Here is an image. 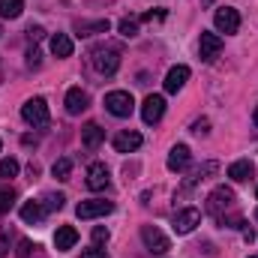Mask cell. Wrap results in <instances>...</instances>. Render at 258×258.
Returning <instances> with one entry per match:
<instances>
[{"label": "cell", "mask_w": 258, "mask_h": 258, "mask_svg": "<svg viewBox=\"0 0 258 258\" xmlns=\"http://www.w3.org/2000/svg\"><path fill=\"white\" fill-rule=\"evenodd\" d=\"M90 63H93V69L99 75H114L117 66H120V51L111 48V45H96L90 51Z\"/></svg>", "instance_id": "6da1fadb"}, {"label": "cell", "mask_w": 258, "mask_h": 258, "mask_svg": "<svg viewBox=\"0 0 258 258\" xmlns=\"http://www.w3.org/2000/svg\"><path fill=\"white\" fill-rule=\"evenodd\" d=\"M228 210H234V189H228V186H216L213 192L207 195V213L216 216V219H222Z\"/></svg>", "instance_id": "7a4b0ae2"}, {"label": "cell", "mask_w": 258, "mask_h": 258, "mask_svg": "<svg viewBox=\"0 0 258 258\" xmlns=\"http://www.w3.org/2000/svg\"><path fill=\"white\" fill-rule=\"evenodd\" d=\"M21 117H24V123H30V126H48V105H45V99H42V96L27 99V102L21 105Z\"/></svg>", "instance_id": "3957f363"}, {"label": "cell", "mask_w": 258, "mask_h": 258, "mask_svg": "<svg viewBox=\"0 0 258 258\" xmlns=\"http://www.w3.org/2000/svg\"><path fill=\"white\" fill-rule=\"evenodd\" d=\"M105 108L114 117H129L135 111V99H132V93H126V90H111V93H105Z\"/></svg>", "instance_id": "277c9868"}, {"label": "cell", "mask_w": 258, "mask_h": 258, "mask_svg": "<svg viewBox=\"0 0 258 258\" xmlns=\"http://www.w3.org/2000/svg\"><path fill=\"white\" fill-rule=\"evenodd\" d=\"M213 24H216V30H219V33L231 36V33H237V30H240V12H237V9H231V6H219V9H216V15H213Z\"/></svg>", "instance_id": "5b68a950"}, {"label": "cell", "mask_w": 258, "mask_h": 258, "mask_svg": "<svg viewBox=\"0 0 258 258\" xmlns=\"http://www.w3.org/2000/svg\"><path fill=\"white\" fill-rule=\"evenodd\" d=\"M141 240H144L147 252H153V255H165V252L171 249L168 237H165V234H162L156 225H144V228H141Z\"/></svg>", "instance_id": "8992f818"}, {"label": "cell", "mask_w": 258, "mask_h": 258, "mask_svg": "<svg viewBox=\"0 0 258 258\" xmlns=\"http://www.w3.org/2000/svg\"><path fill=\"white\" fill-rule=\"evenodd\" d=\"M111 210H114V204L105 201V198H90V201H81V204L75 207L78 219H96V216H105V213H111Z\"/></svg>", "instance_id": "52a82bcc"}, {"label": "cell", "mask_w": 258, "mask_h": 258, "mask_svg": "<svg viewBox=\"0 0 258 258\" xmlns=\"http://www.w3.org/2000/svg\"><path fill=\"white\" fill-rule=\"evenodd\" d=\"M198 222H201V210H198V207H183V210H177V213H174L171 228H174L177 234H189Z\"/></svg>", "instance_id": "ba28073f"}, {"label": "cell", "mask_w": 258, "mask_h": 258, "mask_svg": "<svg viewBox=\"0 0 258 258\" xmlns=\"http://www.w3.org/2000/svg\"><path fill=\"white\" fill-rule=\"evenodd\" d=\"M162 114H165V96L150 93V96L141 102V117H144V123H159Z\"/></svg>", "instance_id": "9c48e42d"}, {"label": "cell", "mask_w": 258, "mask_h": 258, "mask_svg": "<svg viewBox=\"0 0 258 258\" xmlns=\"http://www.w3.org/2000/svg\"><path fill=\"white\" fill-rule=\"evenodd\" d=\"M219 51H222V36H219V33H201V39H198V54H201V60L210 63L213 57H219Z\"/></svg>", "instance_id": "30bf717a"}, {"label": "cell", "mask_w": 258, "mask_h": 258, "mask_svg": "<svg viewBox=\"0 0 258 258\" xmlns=\"http://www.w3.org/2000/svg\"><path fill=\"white\" fill-rule=\"evenodd\" d=\"M108 183H111V177H108L105 162H93V165L87 168V189L102 192V189H108Z\"/></svg>", "instance_id": "8fae6325"}, {"label": "cell", "mask_w": 258, "mask_h": 258, "mask_svg": "<svg viewBox=\"0 0 258 258\" xmlns=\"http://www.w3.org/2000/svg\"><path fill=\"white\" fill-rule=\"evenodd\" d=\"M138 147H141V132L126 129V132H117L114 135V150L117 153H135Z\"/></svg>", "instance_id": "7c38bea8"}, {"label": "cell", "mask_w": 258, "mask_h": 258, "mask_svg": "<svg viewBox=\"0 0 258 258\" xmlns=\"http://www.w3.org/2000/svg\"><path fill=\"white\" fill-rule=\"evenodd\" d=\"M189 81V66H171L168 75H165V93H177L183 84Z\"/></svg>", "instance_id": "4fadbf2b"}, {"label": "cell", "mask_w": 258, "mask_h": 258, "mask_svg": "<svg viewBox=\"0 0 258 258\" xmlns=\"http://www.w3.org/2000/svg\"><path fill=\"white\" fill-rule=\"evenodd\" d=\"M189 159H192L189 147H186V144H174L171 153H168V171H183V168H189Z\"/></svg>", "instance_id": "5bb4252c"}, {"label": "cell", "mask_w": 258, "mask_h": 258, "mask_svg": "<svg viewBox=\"0 0 258 258\" xmlns=\"http://www.w3.org/2000/svg\"><path fill=\"white\" fill-rule=\"evenodd\" d=\"M81 141H84L87 150H96L105 141V129L99 126V123H87V126L81 129Z\"/></svg>", "instance_id": "9a60e30c"}, {"label": "cell", "mask_w": 258, "mask_h": 258, "mask_svg": "<svg viewBox=\"0 0 258 258\" xmlns=\"http://www.w3.org/2000/svg\"><path fill=\"white\" fill-rule=\"evenodd\" d=\"M78 243V231L72 228V225H60L57 231H54V246L60 249V252H66V249H72Z\"/></svg>", "instance_id": "2e32d148"}, {"label": "cell", "mask_w": 258, "mask_h": 258, "mask_svg": "<svg viewBox=\"0 0 258 258\" xmlns=\"http://www.w3.org/2000/svg\"><path fill=\"white\" fill-rule=\"evenodd\" d=\"M87 108V93L81 90V87H72L69 93H66V111L69 114H81Z\"/></svg>", "instance_id": "e0dca14e"}, {"label": "cell", "mask_w": 258, "mask_h": 258, "mask_svg": "<svg viewBox=\"0 0 258 258\" xmlns=\"http://www.w3.org/2000/svg\"><path fill=\"white\" fill-rule=\"evenodd\" d=\"M108 18H99V21H78L75 24V30H78V36H93V33H108Z\"/></svg>", "instance_id": "ac0fdd59"}, {"label": "cell", "mask_w": 258, "mask_h": 258, "mask_svg": "<svg viewBox=\"0 0 258 258\" xmlns=\"http://www.w3.org/2000/svg\"><path fill=\"white\" fill-rule=\"evenodd\" d=\"M228 177L237 180V183L249 180V177H252V162H249V159H237V162H231V165H228Z\"/></svg>", "instance_id": "d6986e66"}, {"label": "cell", "mask_w": 258, "mask_h": 258, "mask_svg": "<svg viewBox=\"0 0 258 258\" xmlns=\"http://www.w3.org/2000/svg\"><path fill=\"white\" fill-rule=\"evenodd\" d=\"M42 216H45V207H42L39 201H24V207H21V219H24L27 225L42 222Z\"/></svg>", "instance_id": "ffe728a7"}, {"label": "cell", "mask_w": 258, "mask_h": 258, "mask_svg": "<svg viewBox=\"0 0 258 258\" xmlns=\"http://www.w3.org/2000/svg\"><path fill=\"white\" fill-rule=\"evenodd\" d=\"M51 54L54 57H69L72 54V39L66 33H54L51 36Z\"/></svg>", "instance_id": "44dd1931"}, {"label": "cell", "mask_w": 258, "mask_h": 258, "mask_svg": "<svg viewBox=\"0 0 258 258\" xmlns=\"http://www.w3.org/2000/svg\"><path fill=\"white\" fill-rule=\"evenodd\" d=\"M24 12V0H0V18H18Z\"/></svg>", "instance_id": "7402d4cb"}, {"label": "cell", "mask_w": 258, "mask_h": 258, "mask_svg": "<svg viewBox=\"0 0 258 258\" xmlns=\"http://www.w3.org/2000/svg\"><path fill=\"white\" fill-rule=\"evenodd\" d=\"M15 207V189L9 183H0V213H9Z\"/></svg>", "instance_id": "603a6c76"}, {"label": "cell", "mask_w": 258, "mask_h": 258, "mask_svg": "<svg viewBox=\"0 0 258 258\" xmlns=\"http://www.w3.org/2000/svg\"><path fill=\"white\" fill-rule=\"evenodd\" d=\"M51 174H54L57 180H69V174H72V159H69V156L57 159V162L51 165Z\"/></svg>", "instance_id": "cb8c5ba5"}, {"label": "cell", "mask_w": 258, "mask_h": 258, "mask_svg": "<svg viewBox=\"0 0 258 258\" xmlns=\"http://www.w3.org/2000/svg\"><path fill=\"white\" fill-rule=\"evenodd\" d=\"M216 171H219V165H216V162H204L192 177H189V186H192V183H201V180H207V174H216Z\"/></svg>", "instance_id": "d4e9b609"}, {"label": "cell", "mask_w": 258, "mask_h": 258, "mask_svg": "<svg viewBox=\"0 0 258 258\" xmlns=\"http://www.w3.org/2000/svg\"><path fill=\"white\" fill-rule=\"evenodd\" d=\"M15 174H18V162H15L12 156L0 159V180H9V177H15Z\"/></svg>", "instance_id": "484cf974"}, {"label": "cell", "mask_w": 258, "mask_h": 258, "mask_svg": "<svg viewBox=\"0 0 258 258\" xmlns=\"http://www.w3.org/2000/svg\"><path fill=\"white\" fill-rule=\"evenodd\" d=\"M117 30H120V36H123V39H135V36H138V21L123 18V21L117 24Z\"/></svg>", "instance_id": "4316f807"}, {"label": "cell", "mask_w": 258, "mask_h": 258, "mask_svg": "<svg viewBox=\"0 0 258 258\" xmlns=\"http://www.w3.org/2000/svg\"><path fill=\"white\" fill-rule=\"evenodd\" d=\"M42 201H45L42 207H45V213H48V210H60V207H63V201H66V198H63L60 192H57V195H54V192H48L45 198H42Z\"/></svg>", "instance_id": "83f0119b"}, {"label": "cell", "mask_w": 258, "mask_h": 258, "mask_svg": "<svg viewBox=\"0 0 258 258\" xmlns=\"http://www.w3.org/2000/svg\"><path fill=\"white\" fill-rule=\"evenodd\" d=\"M105 240H108V228H102V225H96V228H93V243L99 246V243H105Z\"/></svg>", "instance_id": "f1b7e54d"}, {"label": "cell", "mask_w": 258, "mask_h": 258, "mask_svg": "<svg viewBox=\"0 0 258 258\" xmlns=\"http://www.w3.org/2000/svg\"><path fill=\"white\" fill-rule=\"evenodd\" d=\"M81 258H108V252H105V249H99V246H90V249H84V252H81Z\"/></svg>", "instance_id": "f546056e"}, {"label": "cell", "mask_w": 258, "mask_h": 258, "mask_svg": "<svg viewBox=\"0 0 258 258\" xmlns=\"http://www.w3.org/2000/svg\"><path fill=\"white\" fill-rule=\"evenodd\" d=\"M30 249H36L30 240H18V258H30Z\"/></svg>", "instance_id": "4dcf8cb0"}, {"label": "cell", "mask_w": 258, "mask_h": 258, "mask_svg": "<svg viewBox=\"0 0 258 258\" xmlns=\"http://www.w3.org/2000/svg\"><path fill=\"white\" fill-rule=\"evenodd\" d=\"M159 18H165V9H150L141 15V21H159Z\"/></svg>", "instance_id": "1f68e13d"}, {"label": "cell", "mask_w": 258, "mask_h": 258, "mask_svg": "<svg viewBox=\"0 0 258 258\" xmlns=\"http://www.w3.org/2000/svg\"><path fill=\"white\" fill-rule=\"evenodd\" d=\"M42 33H45L42 27H30V30H27V36H30V42H39V39H42Z\"/></svg>", "instance_id": "d6a6232c"}, {"label": "cell", "mask_w": 258, "mask_h": 258, "mask_svg": "<svg viewBox=\"0 0 258 258\" xmlns=\"http://www.w3.org/2000/svg\"><path fill=\"white\" fill-rule=\"evenodd\" d=\"M207 126H210V123H207V120H195L192 132H198V135H204V132H207Z\"/></svg>", "instance_id": "836d02e7"}, {"label": "cell", "mask_w": 258, "mask_h": 258, "mask_svg": "<svg viewBox=\"0 0 258 258\" xmlns=\"http://www.w3.org/2000/svg\"><path fill=\"white\" fill-rule=\"evenodd\" d=\"M252 120H255V126H258V105H255V114H252Z\"/></svg>", "instance_id": "e575fe53"}, {"label": "cell", "mask_w": 258, "mask_h": 258, "mask_svg": "<svg viewBox=\"0 0 258 258\" xmlns=\"http://www.w3.org/2000/svg\"><path fill=\"white\" fill-rule=\"evenodd\" d=\"M204 3H213V0H204Z\"/></svg>", "instance_id": "d590c367"}, {"label": "cell", "mask_w": 258, "mask_h": 258, "mask_svg": "<svg viewBox=\"0 0 258 258\" xmlns=\"http://www.w3.org/2000/svg\"><path fill=\"white\" fill-rule=\"evenodd\" d=\"M249 258H258V255H249Z\"/></svg>", "instance_id": "8d00e7d4"}]
</instances>
